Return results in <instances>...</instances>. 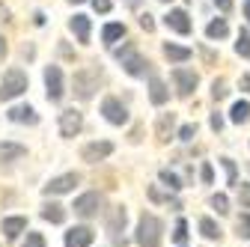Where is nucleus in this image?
<instances>
[{"mask_svg": "<svg viewBox=\"0 0 250 247\" xmlns=\"http://www.w3.org/2000/svg\"><path fill=\"white\" fill-rule=\"evenodd\" d=\"M0 229H3V235L12 241L18 238L24 229H27V218H3V224H0Z\"/></svg>", "mask_w": 250, "mask_h": 247, "instance_id": "19", "label": "nucleus"}, {"mask_svg": "<svg viewBox=\"0 0 250 247\" xmlns=\"http://www.w3.org/2000/svg\"><path fill=\"white\" fill-rule=\"evenodd\" d=\"M161 3H170V0H161Z\"/></svg>", "mask_w": 250, "mask_h": 247, "instance_id": "49", "label": "nucleus"}, {"mask_svg": "<svg viewBox=\"0 0 250 247\" xmlns=\"http://www.w3.org/2000/svg\"><path fill=\"white\" fill-rule=\"evenodd\" d=\"M164 57L173 60V63H185V60H191V48L185 45H173V42H164Z\"/></svg>", "mask_w": 250, "mask_h": 247, "instance_id": "22", "label": "nucleus"}, {"mask_svg": "<svg viewBox=\"0 0 250 247\" xmlns=\"http://www.w3.org/2000/svg\"><path fill=\"white\" fill-rule=\"evenodd\" d=\"M200 179H203L206 185H211V182H214V170H211V164H203V170H200Z\"/></svg>", "mask_w": 250, "mask_h": 247, "instance_id": "38", "label": "nucleus"}, {"mask_svg": "<svg viewBox=\"0 0 250 247\" xmlns=\"http://www.w3.org/2000/svg\"><path fill=\"white\" fill-rule=\"evenodd\" d=\"M238 83H241V89H244V92H250V75H241V81H238Z\"/></svg>", "mask_w": 250, "mask_h": 247, "instance_id": "43", "label": "nucleus"}, {"mask_svg": "<svg viewBox=\"0 0 250 247\" xmlns=\"http://www.w3.org/2000/svg\"><path fill=\"white\" fill-rule=\"evenodd\" d=\"M125 221H128V214H125V208L122 206H116L113 211H110V218H107V235H110V241L113 244H122L125 247Z\"/></svg>", "mask_w": 250, "mask_h": 247, "instance_id": "9", "label": "nucleus"}, {"mask_svg": "<svg viewBox=\"0 0 250 247\" xmlns=\"http://www.w3.org/2000/svg\"><path fill=\"white\" fill-rule=\"evenodd\" d=\"M69 3H83V0H69Z\"/></svg>", "mask_w": 250, "mask_h": 247, "instance_id": "47", "label": "nucleus"}, {"mask_svg": "<svg viewBox=\"0 0 250 247\" xmlns=\"http://www.w3.org/2000/svg\"><path fill=\"white\" fill-rule=\"evenodd\" d=\"M69 30L78 36V42L81 45H89V33H92V24H89V18L86 15H75L72 21H69Z\"/></svg>", "mask_w": 250, "mask_h": 247, "instance_id": "17", "label": "nucleus"}, {"mask_svg": "<svg viewBox=\"0 0 250 247\" xmlns=\"http://www.w3.org/2000/svg\"><path fill=\"white\" fill-rule=\"evenodd\" d=\"M244 18L250 21V0H247V3H244Z\"/></svg>", "mask_w": 250, "mask_h": 247, "instance_id": "46", "label": "nucleus"}, {"mask_svg": "<svg viewBox=\"0 0 250 247\" xmlns=\"http://www.w3.org/2000/svg\"><path fill=\"white\" fill-rule=\"evenodd\" d=\"M102 206H104V197L99 194V191H89V194H81L78 200H75V214L78 218H83V221H89V218H96V214L102 211Z\"/></svg>", "mask_w": 250, "mask_h": 247, "instance_id": "5", "label": "nucleus"}, {"mask_svg": "<svg viewBox=\"0 0 250 247\" xmlns=\"http://www.w3.org/2000/svg\"><path fill=\"white\" fill-rule=\"evenodd\" d=\"M6 57V39H3V33H0V60Z\"/></svg>", "mask_w": 250, "mask_h": 247, "instance_id": "44", "label": "nucleus"}, {"mask_svg": "<svg viewBox=\"0 0 250 247\" xmlns=\"http://www.w3.org/2000/svg\"><path fill=\"white\" fill-rule=\"evenodd\" d=\"M27 155V149L21 146V143H0V161H21Z\"/></svg>", "mask_w": 250, "mask_h": 247, "instance_id": "20", "label": "nucleus"}, {"mask_svg": "<svg viewBox=\"0 0 250 247\" xmlns=\"http://www.w3.org/2000/svg\"><path fill=\"white\" fill-rule=\"evenodd\" d=\"M211 208H214L217 214H227V211H229V200H227V194H214V197H211Z\"/></svg>", "mask_w": 250, "mask_h": 247, "instance_id": "31", "label": "nucleus"}, {"mask_svg": "<svg viewBox=\"0 0 250 247\" xmlns=\"http://www.w3.org/2000/svg\"><path fill=\"white\" fill-rule=\"evenodd\" d=\"M81 128H83V113H81V110L69 107V110L60 113V134H62V137H78Z\"/></svg>", "mask_w": 250, "mask_h": 247, "instance_id": "8", "label": "nucleus"}, {"mask_svg": "<svg viewBox=\"0 0 250 247\" xmlns=\"http://www.w3.org/2000/svg\"><path fill=\"white\" fill-rule=\"evenodd\" d=\"M194 137H197V122H188V125L179 128V140L188 143V140H194Z\"/></svg>", "mask_w": 250, "mask_h": 247, "instance_id": "33", "label": "nucleus"}, {"mask_svg": "<svg viewBox=\"0 0 250 247\" xmlns=\"http://www.w3.org/2000/svg\"><path fill=\"white\" fill-rule=\"evenodd\" d=\"M208 125H211L214 131H221V128H224V116H221V113H211V119H208Z\"/></svg>", "mask_w": 250, "mask_h": 247, "instance_id": "40", "label": "nucleus"}, {"mask_svg": "<svg viewBox=\"0 0 250 247\" xmlns=\"http://www.w3.org/2000/svg\"><path fill=\"white\" fill-rule=\"evenodd\" d=\"M92 244V229L89 226H72L66 232V247H89Z\"/></svg>", "mask_w": 250, "mask_h": 247, "instance_id": "15", "label": "nucleus"}, {"mask_svg": "<svg viewBox=\"0 0 250 247\" xmlns=\"http://www.w3.org/2000/svg\"><path fill=\"white\" fill-rule=\"evenodd\" d=\"M107 155H113V143H110V140H96V143H86V146L81 149V158H83L86 164H99V161H104Z\"/></svg>", "mask_w": 250, "mask_h": 247, "instance_id": "10", "label": "nucleus"}, {"mask_svg": "<svg viewBox=\"0 0 250 247\" xmlns=\"http://www.w3.org/2000/svg\"><path fill=\"white\" fill-rule=\"evenodd\" d=\"M99 78H102V72L96 69V66H89V69H78L75 72V78H72V92H75V99H81V102H89L92 96H96V89H99Z\"/></svg>", "mask_w": 250, "mask_h": 247, "instance_id": "3", "label": "nucleus"}, {"mask_svg": "<svg viewBox=\"0 0 250 247\" xmlns=\"http://www.w3.org/2000/svg\"><path fill=\"white\" fill-rule=\"evenodd\" d=\"M173 128H176V113H161L158 125H155V137H158L161 143H167L173 137Z\"/></svg>", "mask_w": 250, "mask_h": 247, "instance_id": "18", "label": "nucleus"}, {"mask_svg": "<svg viewBox=\"0 0 250 247\" xmlns=\"http://www.w3.org/2000/svg\"><path fill=\"white\" fill-rule=\"evenodd\" d=\"M179 247H182V244H179Z\"/></svg>", "mask_w": 250, "mask_h": 247, "instance_id": "50", "label": "nucleus"}, {"mask_svg": "<svg viewBox=\"0 0 250 247\" xmlns=\"http://www.w3.org/2000/svg\"><path fill=\"white\" fill-rule=\"evenodd\" d=\"M235 54L244 57V60H250V33H247V30H241L238 39H235Z\"/></svg>", "mask_w": 250, "mask_h": 247, "instance_id": "28", "label": "nucleus"}, {"mask_svg": "<svg viewBox=\"0 0 250 247\" xmlns=\"http://www.w3.org/2000/svg\"><path fill=\"white\" fill-rule=\"evenodd\" d=\"M113 57L119 60L122 69L128 72L131 78H146V75H149V60H143L131 42H125L122 48H116V51H113Z\"/></svg>", "mask_w": 250, "mask_h": 247, "instance_id": "2", "label": "nucleus"}, {"mask_svg": "<svg viewBox=\"0 0 250 247\" xmlns=\"http://www.w3.org/2000/svg\"><path fill=\"white\" fill-rule=\"evenodd\" d=\"M9 122H18V125H36L39 122V113L30 107V104H15V107H9Z\"/></svg>", "mask_w": 250, "mask_h": 247, "instance_id": "14", "label": "nucleus"}, {"mask_svg": "<svg viewBox=\"0 0 250 247\" xmlns=\"http://www.w3.org/2000/svg\"><path fill=\"white\" fill-rule=\"evenodd\" d=\"M81 182V176L78 173H62V176H54L45 188H42V194L45 197H60V194H69V191H75V185Z\"/></svg>", "mask_w": 250, "mask_h": 247, "instance_id": "7", "label": "nucleus"}, {"mask_svg": "<svg viewBox=\"0 0 250 247\" xmlns=\"http://www.w3.org/2000/svg\"><path fill=\"white\" fill-rule=\"evenodd\" d=\"M173 81H176L179 99H188V96H191V92L197 89V83H200L197 72H191V69H173Z\"/></svg>", "mask_w": 250, "mask_h": 247, "instance_id": "11", "label": "nucleus"}, {"mask_svg": "<svg viewBox=\"0 0 250 247\" xmlns=\"http://www.w3.org/2000/svg\"><path fill=\"white\" fill-rule=\"evenodd\" d=\"M227 92H229L227 89V81L224 78H214V83H211V99L221 102V99H227Z\"/></svg>", "mask_w": 250, "mask_h": 247, "instance_id": "29", "label": "nucleus"}, {"mask_svg": "<svg viewBox=\"0 0 250 247\" xmlns=\"http://www.w3.org/2000/svg\"><path fill=\"white\" fill-rule=\"evenodd\" d=\"M102 113H104V119L110 122V125H125V122H128V110H125V104L119 99H104L102 102Z\"/></svg>", "mask_w": 250, "mask_h": 247, "instance_id": "12", "label": "nucleus"}, {"mask_svg": "<svg viewBox=\"0 0 250 247\" xmlns=\"http://www.w3.org/2000/svg\"><path fill=\"white\" fill-rule=\"evenodd\" d=\"M42 221H48V224H62V221H66V208H62L60 203H45V206H42Z\"/></svg>", "mask_w": 250, "mask_h": 247, "instance_id": "21", "label": "nucleus"}, {"mask_svg": "<svg viewBox=\"0 0 250 247\" xmlns=\"http://www.w3.org/2000/svg\"><path fill=\"white\" fill-rule=\"evenodd\" d=\"M238 203H241L244 208H250V182L238 185Z\"/></svg>", "mask_w": 250, "mask_h": 247, "instance_id": "35", "label": "nucleus"}, {"mask_svg": "<svg viewBox=\"0 0 250 247\" xmlns=\"http://www.w3.org/2000/svg\"><path fill=\"white\" fill-rule=\"evenodd\" d=\"M214 3H217V9H224V12L232 9V0H214Z\"/></svg>", "mask_w": 250, "mask_h": 247, "instance_id": "42", "label": "nucleus"}, {"mask_svg": "<svg viewBox=\"0 0 250 247\" xmlns=\"http://www.w3.org/2000/svg\"><path fill=\"white\" fill-rule=\"evenodd\" d=\"M235 229H238V238H250V214H241Z\"/></svg>", "mask_w": 250, "mask_h": 247, "instance_id": "34", "label": "nucleus"}, {"mask_svg": "<svg viewBox=\"0 0 250 247\" xmlns=\"http://www.w3.org/2000/svg\"><path fill=\"white\" fill-rule=\"evenodd\" d=\"M92 9L102 12V15H107V12L113 9V3H110V0H92Z\"/></svg>", "mask_w": 250, "mask_h": 247, "instance_id": "37", "label": "nucleus"}, {"mask_svg": "<svg viewBox=\"0 0 250 247\" xmlns=\"http://www.w3.org/2000/svg\"><path fill=\"white\" fill-rule=\"evenodd\" d=\"M21 92H27V75L21 69H9L0 78V102H12Z\"/></svg>", "mask_w": 250, "mask_h": 247, "instance_id": "4", "label": "nucleus"}, {"mask_svg": "<svg viewBox=\"0 0 250 247\" xmlns=\"http://www.w3.org/2000/svg\"><path fill=\"white\" fill-rule=\"evenodd\" d=\"M161 238H164V224L161 218H155V214H140L137 221V232H134V241L137 247H161Z\"/></svg>", "mask_w": 250, "mask_h": 247, "instance_id": "1", "label": "nucleus"}, {"mask_svg": "<svg viewBox=\"0 0 250 247\" xmlns=\"http://www.w3.org/2000/svg\"><path fill=\"white\" fill-rule=\"evenodd\" d=\"M24 247H45V238H42L39 232H27V241H24Z\"/></svg>", "mask_w": 250, "mask_h": 247, "instance_id": "36", "label": "nucleus"}, {"mask_svg": "<svg viewBox=\"0 0 250 247\" xmlns=\"http://www.w3.org/2000/svg\"><path fill=\"white\" fill-rule=\"evenodd\" d=\"M200 232H203V238H208V241H221V235H224V229L217 226L211 218H203V221H200Z\"/></svg>", "mask_w": 250, "mask_h": 247, "instance_id": "24", "label": "nucleus"}, {"mask_svg": "<svg viewBox=\"0 0 250 247\" xmlns=\"http://www.w3.org/2000/svg\"><path fill=\"white\" fill-rule=\"evenodd\" d=\"M229 33V24L224 21V18H214V21H208V27H206V36L208 39H224Z\"/></svg>", "mask_w": 250, "mask_h": 247, "instance_id": "25", "label": "nucleus"}, {"mask_svg": "<svg viewBox=\"0 0 250 247\" xmlns=\"http://www.w3.org/2000/svg\"><path fill=\"white\" fill-rule=\"evenodd\" d=\"M0 21H9V9L3 3H0Z\"/></svg>", "mask_w": 250, "mask_h": 247, "instance_id": "45", "label": "nucleus"}, {"mask_svg": "<svg viewBox=\"0 0 250 247\" xmlns=\"http://www.w3.org/2000/svg\"><path fill=\"white\" fill-rule=\"evenodd\" d=\"M229 119L235 122V125H244V122H250V102H235L232 110H229Z\"/></svg>", "mask_w": 250, "mask_h": 247, "instance_id": "23", "label": "nucleus"}, {"mask_svg": "<svg viewBox=\"0 0 250 247\" xmlns=\"http://www.w3.org/2000/svg\"><path fill=\"white\" fill-rule=\"evenodd\" d=\"M221 164H224V170H227V182H229V185H238V167H235V161H232V158H221Z\"/></svg>", "mask_w": 250, "mask_h": 247, "instance_id": "30", "label": "nucleus"}, {"mask_svg": "<svg viewBox=\"0 0 250 247\" xmlns=\"http://www.w3.org/2000/svg\"><path fill=\"white\" fill-rule=\"evenodd\" d=\"M173 241H176V244H185V241H188V224H185V221H176V226H173Z\"/></svg>", "mask_w": 250, "mask_h": 247, "instance_id": "32", "label": "nucleus"}, {"mask_svg": "<svg viewBox=\"0 0 250 247\" xmlns=\"http://www.w3.org/2000/svg\"><path fill=\"white\" fill-rule=\"evenodd\" d=\"M164 24H167L170 30H176V33H182V36L191 33V15H188L185 9H170V12L164 15Z\"/></svg>", "mask_w": 250, "mask_h": 247, "instance_id": "13", "label": "nucleus"}, {"mask_svg": "<svg viewBox=\"0 0 250 247\" xmlns=\"http://www.w3.org/2000/svg\"><path fill=\"white\" fill-rule=\"evenodd\" d=\"M149 99H152V104H167V99H170V89H167V83L161 81V78H155V75H149Z\"/></svg>", "mask_w": 250, "mask_h": 247, "instance_id": "16", "label": "nucleus"}, {"mask_svg": "<svg viewBox=\"0 0 250 247\" xmlns=\"http://www.w3.org/2000/svg\"><path fill=\"white\" fill-rule=\"evenodd\" d=\"M149 197H152L155 203H161V200H170V194H161L158 188H149Z\"/></svg>", "mask_w": 250, "mask_h": 247, "instance_id": "41", "label": "nucleus"}, {"mask_svg": "<svg viewBox=\"0 0 250 247\" xmlns=\"http://www.w3.org/2000/svg\"><path fill=\"white\" fill-rule=\"evenodd\" d=\"M140 27L146 30V33H152V30H155V21H152V15H149V12H143V15H140Z\"/></svg>", "mask_w": 250, "mask_h": 247, "instance_id": "39", "label": "nucleus"}, {"mask_svg": "<svg viewBox=\"0 0 250 247\" xmlns=\"http://www.w3.org/2000/svg\"><path fill=\"white\" fill-rule=\"evenodd\" d=\"M158 179H161V182L167 185L170 191H182V188H185V182H182V179H179V176H176L173 170H161V173H158Z\"/></svg>", "mask_w": 250, "mask_h": 247, "instance_id": "27", "label": "nucleus"}, {"mask_svg": "<svg viewBox=\"0 0 250 247\" xmlns=\"http://www.w3.org/2000/svg\"><path fill=\"white\" fill-rule=\"evenodd\" d=\"M45 96L48 102H62L66 96V81H62L60 66H45Z\"/></svg>", "mask_w": 250, "mask_h": 247, "instance_id": "6", "label": "nucleus"}, {"mask_svg": "<svg viewBox=\"0 0 250 247\" xmlns=\"http://www.w3.org/2000/svg\"><path fill=\"white\" fill-rule=\"evenodd\" d=\"M128 3H137V0H128Z\"/></svg>", "mask_w": 250, "mask_h": 247, "instance_id": "48", "label": "nucleus"}, {"mask_svg": "<svg viewBox=\"0 0 250 247\" xmlns=\"http://www.w3.org/2000/svg\"><path fill=\"white\" fill-rule=\"evenodd\" d=\"M125 36V24H107L104 30H102V39L107 42V45H113V42H119Z\"/></svg>", "mask_w": 250, "mask_h": 247, "instance_id": "26", "label": "nucleus"}]
</instances>
